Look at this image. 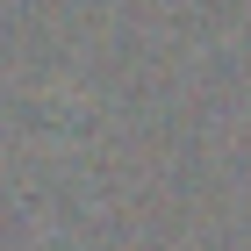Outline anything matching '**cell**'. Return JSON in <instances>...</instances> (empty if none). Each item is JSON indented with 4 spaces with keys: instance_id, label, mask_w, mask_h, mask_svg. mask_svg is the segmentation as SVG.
Returning <instances> with one entry per match:
<instances>
[]
</instances>
